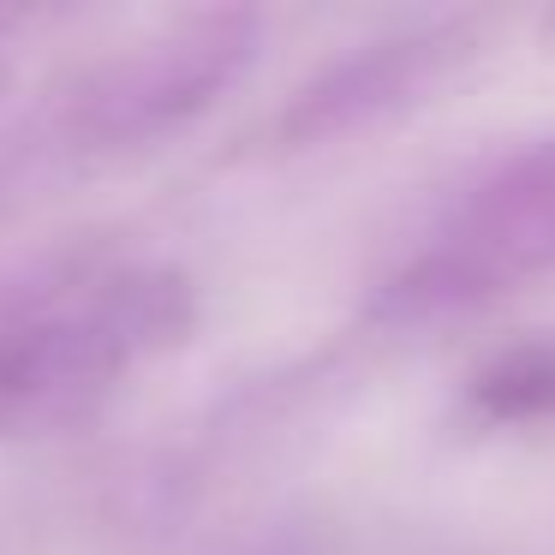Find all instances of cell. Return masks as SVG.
<instances>
[{
  "label": "cell",
  "instance_id": "obj_1",
  "mask_svg": "<svg viewBox=\"0 0 555 555\" xmlns=\"http://www.w3.org/2000/svg\"><path fill=\"white\" fill-rule=\"evenodd\" d=\"M162 328L168 317L144 281H114L85 305H54L0 328V436L49 430L90 412L120 371L156 347Z\"/></svg>",
  "mask_w": 555,
  "mask_h": 555
},
{
  "label": "cell",
  "instance_id": "obj_4",
  "mask_svg": "<svg viewBox=\"0 0 555 555\" xmlns=\"http://www.w3.org/2000/svg\"><path fill=\"white\" fill-rule=\"evenodd\" d=\"M0 85H7V61H0Z\"/></svg>",
  "mask_w": 555,
  "mask_h": 555
},
{
  "label": "cell",
  "instance_id": "obj_2",
  "mask_svg": "<svg viewBox=\"0 0 555 555\" xmlns=\"http://www.w3.org/2000/svg\"><path fill=\"white\" fill-rule=\"evenodd\" d=\"M245 61V30L240 18H185L168 37L132 49L126 61H114L90 90V120L108 138L132 132H162L180 126L192 108H204L221 85L233 78V66Z\"/></svg>",
  "mask_w": 555,
  "mask_h": 555
},
{
  "label": "cell",
  "instance_id": "obj_3",
  "mask_svg": "<svg viewBox=\"0 0 555 555\" xmlns=\"http://www.w3.org/2000/svg\"><path fill=\"white\" fill-rule=\"evenodd\" d=\"M555 269V162H526L466 204L436 257L442 287H502Z\"/></svg>",
  "mask_w": 555,
  "mask_h": 555
}]
</instances>
